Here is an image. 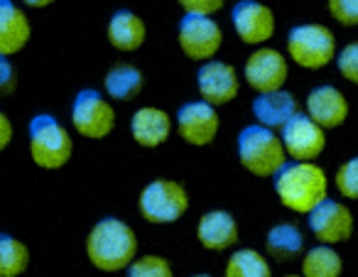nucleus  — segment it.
<instances>
[{
    "label": "nucleus",
    "instance_id": "obj_1",
    "mask_svg": "<svg viewBox=\"0 0 358 277\" xmlns=\"http://www.w3.org/2000/svg\"><path fill=\"white\" fill-rule=\"evenodd\" d=\"M138 255V236L120 218H101L86 236V257L103 272L128 270Z\"/></svg>",
    "mask_w": 358,
    "mask_h": 277
},
{
    "label": "nucleus",
    "instance_id": "obj_2",
    "mask_svg": "<svg viewBox=\"0 0 358 277\" xmlns=\"http://www.w3.org/2000/svg\"><path fill=\"white\" fill-rule=\"evenodd\" d=\"M329 179L319 164L292 162L275 174V194L285 208L294 213H312L322 201H327Z\"/></svg>",
    "mask_w": 358,
    "mask_h": 277
},
{
    "label": "nucleus",
    "instance_id": "obj_3",
    "mask_svg": "<svg viewBox=\"0 0 358 277\" xmlns=\"http://www.w3.org/2000/svg\"><path fill=\"white\" fill-rule=\"evenodd\" d=\"M238 159L255 177H275L287 164V150L275 130L248 125L238 135Z\"/></svg>",
    "mask_w": 358,
    "mask_h": 277
},
{
    "label": "nucleus",
    "instance_id": "obj_4",
    "mask_svg": "<svg viewBox=\"0 0 358 277\" xmlns=\"http://www.w3.org/2000/svg\"><path fill=\"white\" fill-rule=\"evenodd\" d=\"M30 157L42 169H62L71 159L74 140L71 133L50 113H40L30 120Z\"/></svg>",
    "mask_w": 358,
    "mask_h": 277
},
{
    "label": "nucleus",
    "instance_id": "obj_5",
    "mask_svg": "<svg viewBox=\"0 0 358 277\" xmlns=\"http://www.w3.org/2000/svg\"><path fill=\"white\" fill-rule=\"evenodd\" d=\"M287 55L302 69H324L336 57V37L324 25H297L287 35Z\"/></svg>",
    "mask_w": 358,
    "mask_h": 277
},
{
    "label": "nucleus",
    "instance_id": "obj_6",
    "mask_svg": "<svg viewBox=\"0 0 358 277\" xmlns=\"http://www.w3.org/2000/svg\"><path fill=\"white\" fill-rule=\"evenodd\" d=\"M140 213L150 223H174L189 208V194L174 179H155L140 192Z\"/></svg>",
    "mask_w": 358,
    "mask_h": 277
},
{
    "label": "nucleus",
    "instance_id": "obj_7",
    "mask_svg": "<svg viewBox=\"0 0 358 277\" xmlns=\"http://www.w3.org/2000/svg\"><path fill=\"white\" fill-rule=\"evenodd\" d=\"M71 125L89 140H103L115 128V108L96 89H84L71 104Z\"/></svg>",
    "mask_w": 358,
    "mask_h": 277
},
{
    "label": "nucleus",
    "instance_id": "obj_8",
    "mask_svg": "<svg viewBox=\"0 0 358 277\" xmlns=\"http://www.w3.org/2000/svg\"><path fill=\"white\" fill-rule=\"evenodd\" d=\"M179 50L194 62H209L224 45V30L214 17L185 15L177 30Z\"/></svg>",
    "mask_w": 358,
    "mask_h": 277
},
{
    "label": "nucleus",
    "instance_id": "obj_9",
    "mask_svg": "<svg viewBox=\"0 0 358 277\" xmlns=\"http://www.w3.org/2000/svg\"><path fill=\"white\" fill-rule=\"evenodd\" d=\"M221 128V118L216 113V106L206 101H192L185 104L177 113V133L187 145L206 148L216 140Z\"/></svg>",
    "mask_w": 358,
    "mask_h": 277
},
{
    "label": "nucleus",
    "instance_id": "obj_10",
    "mask_svg": "<svg viewBox=\"0 0 358 277\" xmlns=\"http://www.w3.org/2000/svg\"><path fill=\"white\" fill-rule=\"evenodd\" d=\"M287 74H289L287 59L278 50H270V47H258L245 59L243 66L245 81H248V86L255 94L280 91L285 86V81H287Z\"/></svg>",
    "mask_w": 358,
    "mask_h": 277
},
{
    "label": "nucleus",
    "instance_id": "obj_11",
    "mask_svg": "<svg viewBox=\"0 0 358 277\" xmlns=\"http://www.w3.org/2000/svg\"><path fill=\"white\" fill-rule=\"evenodd\" d=\"M282 145L287 157H292L294 162H312L327 148V135L322 125L314 123L309 115L297 113L282 128Z\"/></svg>",
    "mask_w": 358,
    "mask_h": 277
},
{
    "label": "nucleus",
    "instance_id": "obj_12",
    "mask_svg": "<svg viewBox=\"0 0 358 277\" xmlns=\"http://www.w3.org/2000/svg\"><path fill=\"white\" fill-rule=\"evenodd\" d=\"M234 30L243 45L260 47L275 35V13L258 0H241L231 13Z\"/></svg>",
    "mask_w": 358,
    "mask_h": 277
},
{
    "label": "nucleus",
    "instance_id": "obj_13",
    "mask_svg": "<svg viewBox=\"0 0 358 277\" xmlns=\"http://www.w3.org/2000/svg\"><path fill=\"white\" fill-rule=\"evenodd\" d=\"M309 228H312L314 238L324 246L346 243L353 236V216L348 206L327 199L309 213Z\"/></svg>",
    "mask_w": 358,
    "mask_h": 277
},
{
    "label": "nucleus",
    "instance_id": "obj_14",
    "mask_svg": "<svg viewBox=\"0 0 358 277\" xmlns=\"http://www.w3.org/2000/svg\"><path fill=\"white\" fill-rule=\"evenodd\" d=\"M196 86L206 104L226 106L238 96L241 79L238 71L226 62H204V66L196 74Z\"/></svg>",
    "mask_w": 358,
    "mask_h": 277
},
{
    "label": "nucleus",
    "instance_id": "obj_15",
    "mask_svg": "<svg viewBox=\"0 0 358 277\" xmlns=\"http://www.w3.org/2000/svg\"><path fill=\"white\" fill-rule=\"evenodd\" d=\"M307 115L324 130L338 128L348 118V101L336 86H317L307 96Z\"/></svg>",
    "mask_w": 358,
    "mask_h": 277
},
{
    "label": "nucleus",
    "instance_id": "obj_16",
    "mask_svg": "<svg viewBox=\"0 0 358 277\" xmlns=\"http://www.w3.org/2000/svg\"><path fill=\"white\" fill-rule=\"evenodd\" d=\"M130 135L140 148H159L172 135V115L155 106L138 108L130 118Z\"/></svg>",
    "mask_w": 358,
    "mask_h": 277
},
{
    "label": "nucleus",
    "instance_id": "obj_17",
    "mask_svg": "<svg viewBox=\"0 0 358 277\" xmlns=\"http://www.w3.org/2000/svg\"><path fill=\"white\" fill-rule=\"evenodd\" d=\"M196 238L206 250H229L238 243V223H236L234 213L224 211V208H214L199 218Z\"/></svg>",
    "mask_w": 358,
    "mask_h": 277
},
{
    "label": "nucleus",
    "instance_id": "obj_18",
    "mask_svg": "<svg viewBox=\"0 0 358 277\" xmlns=\"http://www.w3.org/2000/svg\"><path fill=\"white\" fill-rule=\"evenodd\" d=\"M32 37V27L25 10L13 0H0V55L13 57L27 47Z\"/></svg>",
    "mask_w": 358,
    "mask_h": 277
},
{
    "label": "nucleus",
    "instance_id": "obj_19",
    "mask_svg": "<svg viewBox=\"0 0 358 277\" xmlns=\"http://www.w3.org/2000/svg\"><path fill=\"white\" fill-rule=\"evenodd\" d=\"M297 113V99H294V94H289L285 89L270 91V94H258V99L253 101L255 120H258V125H265L270 130H282Z\"/></svg>",
    "mask_w": 358,
    "mask_h": 277
},
{
    "label": "nucleus",
    "instance_id": "obj_20",
    "mask_svg": "<svg viewBox=\"0 0 358 277\" xmlns=\"http://www.w3.org/2000/svg\"><path fill=\"white\" fill-rule=\"evenodd\" d=\"M106 35L113 50L118 52H135L145 45L148 37V27H145L143 17L135 15L133 10H115L106 27Z\"/></svg>",
    "mask_w": 358,
    "mask_h": 277
},
{
    "label": "nucleus",
    "instance_id": "obj_21",
    "mask_svg": "<svg viewBox=\"0 0 358 277\" xmlns=\"http://www.w3.org/2000/svg\"><path fill=\"white\" fill-rule=\"evenodd\" d=\"M145 86V76L143 71L135 64H115L108 69L103 79V89L106 94L113 101H130L135 96H140Z\"/></svg>",
    "mask_w": 358,
    "mask_h": 277
},
{
    "label": "nucleus",
    "instance_id": "obj_22",
    "mask_svg": "<svg viewBox=\"0 0 358 277\" xmlns=\"http://www.w3.org/2000/svg\"><path fill=\"white\" fill-rule=\"evenodd\" d=\"M265 250L270 257L280 262L294 260L304 250V236L294 223H278L268 231L265 238Z\"/></svg>",
    "mask_w": 358,
    "mask_h": 277
},
{
    "label": "nucleus",
    "instance_id": "obj_23",
    "mask_svg": "<svg viewBox=\"0 0 358 277\" xmlns=\"http://www.w3.org/2000/svg\"><path fill=\"white\" fill-rule=\"evenodd\" d=\"M341 255L331 246H317L307 250L302 260V277H341Z\"/></svg>",
    "mask_w": 358,
    "mask_h": 277
},
{
    "label": "nucleus",
    "instance_id": "obj_24",
    "mask_svg": "<svg viewBox=\"0 0 358 277\" xmlns=\"http://www.w3.org/2000/svg\"><path fill=\"white\" fill-rule=\"evenodd\" d=\"M27 265L30 248L8 233H0V277H20Z\"/></svg>",
    "mask_w": 358,
    "mask_h": 277
},
{
    "label": "nucleus",
    "instance_id": "obj_25",
    "mask_svg": "<svg viewBox=\"0 0 358 277\" xmlns=\"http://www.w3.org/2000/svg\"><path fill=\"white\" fill-rule=\"evenodd\" d=\"M224 277H273L270 262L253 248H241L226 262Z\"/></svg>",
    "mask_w": 358,
    "mask_h": 277
},
{
    "label": "nucleus",
    "instance_id": "obj_26",
    "mask_svg": "<svg viewBox=\"0 0 358 277\" xmlns=\"http://www.w3.org/2000/svg\"><path fill=\"white\" fill-rule=\"evenodd\" d=\"M128 277H174V272L162 255H143L128 267Z\"/></svg>",
    "mask_w": 358,
    "mask_h": 277
},
{
    "label": "nucleus",
    "instance_id": "obj_27",
    "mask_svg": "<svg viewBox=\"0 0 358 277\" xmlns=\"http://www.w3.org/2000/svg\"><path fill=\"white\" fill-rule=\"evenodd\" d=\"M336 189L341 192V197L358 201V157H351L348 162H343L336 172Z\"/></svg>",
    "mask_w": 358,
    "mask_h": 277
},
{
    "label": "nucleus",
    "instance_id": "obj_28",
    "mask_svg": "<svg viewBox=\"0 0 358 277\" xmlns=\"http://www.w3.org/2000/svg\"><path fill=\"white\" fill-rule=\"evenodd\" d=\"M327 6L336 22L346 27L358 25V0H327Z\"/></svg>",
    "mask_w": 358,
    "mask_h": 277
},
{
    "label": "nucleus",
    "instance_id": "obj_29",
    "mask_svg": "<svg viewBox=\"0 0 358 277\" xmlns=\"http://www.w3.org/2000/svg\"><path fill=\"white\" fill-rule=\"evenodd\" d=\"M336 66L341 71V76L351 84H358V42H351L341 50V55L336 57Z\"/></svg>",
    "mask_w": 358,
    "mask_h": 277
},
{
    "label": "nucleus",
    "instance_id": "obj_30",
    "mask_svg": "<svg viewBox=\"0 0 358 277\" xmlns=\"http://www.w3.org/2000/svg\"><path fill=\"white\" fill-rule=\"evenodd\" d=\"M226 0H179V6L185 10V15H204L211 17L224 8Z\"/></svg>",
    "mask_w": 358,
    "mask_h": 277
},
{
    "label": "nucleus",
    "instance_id": "obj_31",
    "mask_svg": "<svg viewBox=\"0 0 358 277\" xmlns=\"http://www.w3.org/2000/svg\"><path fill=\"white\" fill-rule=\"evenodd\" d=\"M17 89V69L10 62V57L0 55V99L10 96Z\"/></svg>",
    "mask_w": 358,
    "mask_h": 277
},
{
    "label": "nucleus",
    "instance_id": "obj_32",
    "mask_svg": "<svg viewBox=\"0 0 358 277\" xmlns=\"http://www.w3.org/2000/svg\"><path fill=\"white\" fill-rule=\"evenodd\" d=\"M13 143V123L3 111H0V152Z\"/></svg>",
    "mask_w": 358,
    "mask_h": 277
},
{
    "label": "nucleus",
    "instance_id": "obj_33",
    "mask_svg": "<svg viewBox=\"0 0 358 277\" xmlns=\"http://www.w3.org/2000/svg\"><path fill=\"white\" fill-rule=\"evenodd\" d=\"M27 8H35V10H42V8H50L52 3H57V0H22Z\"/></svg>",
    "mask_w": 358,
    "mask_h": 277
},
{
    "label": "nucleus",
    "instance_id": "obj_34",
    "mask_svg": "<svg viewBox=\"0 0 358 277\" xmlns=\"http://www.w3.org/2000/svg\"><path fill=\"white\" fill-rule=\"evenodd\" d=\"M192 277H211V275H192Z\"/></svg>",
    "mask_w": 358,
    "mask_h": 277
},
{
    "label": "nucleus",
    "instance_id": "obj_35",
    "mask_svg": "<svg viewBox=\"0 0 358 277\" xmlns=\"http://www.w3.org/2000/svg\"><path fill=\"white\" fill-rule=\"evenodd\" d=\"M285 277H302V275H285Z\"/></svg>",
    "mask_w": 358,
    "mask_h": 277
}]
</instances>
